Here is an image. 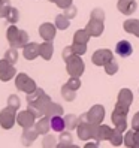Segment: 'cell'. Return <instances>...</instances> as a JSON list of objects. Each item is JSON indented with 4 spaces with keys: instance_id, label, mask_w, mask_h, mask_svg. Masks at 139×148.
I'll return each mask as SVG.
<instances>
[{
    "instance_id": "1",
    "label": "cell",
    "mask_w": 139,
    "mask_h": 148,
    "mask_svg": "<svg viewBox=\"0 0 139 148\" xmlns=\"http://www.w3.org/2000/svg\"><path fill=\"white\" fill-rule=\"evenodd\" d=\"M127 114H129V108L115 103V108L111 115V121L114 123L115 129H118L120 132H124L127 129Z\"/></svg>"
},
{
    "instance_id": "2",
    "label": "cell",
    "mask_w": 139,
    "mask_h": 148,
    "mask_svg": "<svg viewBox=\"0 0 139 148\" xmlns=\"http://www.w3.org/2000/svg\"><path fill=\"white\" fill-rule=\"evenodd\" d=\"M15 87H16L20 91L25 93V94H30V93H33L34 90L38 88L36 82H34L31 78H30L27 73H24V72L16 73V76H15Z\"/></svg>"
},
{
    "instance_id": "3",
    "label": "cell",
    "mask_w": 139,
    "mask_h": 148,
    "mask_svg": "<svg viewBox=\"0 0 139 148\" xmlns=\"http://www.w3.org/2000/svg\"><path fill=\"white\" fill-rule=\"evenodd\" d=\"M66 71L71 76H78L79 78L84 73V62L81 60V56H72L66 62Z\"/></svg>"
},
{
    "instance_id": "4",
    "label": "cell",
    "mask_w": 139,
    "mask_h": 148,
    "mask_svg": "<svg viewBox=\"0 0 139 148\" xmlns=\"http://www.w3.org/2000/svg\"><path fill=\"white\" fill-rule=\"evenodd\" d=\"M16 123V111L6 106L5 109L0 111V126L5 130H9L14 127V124Z\"/></svg>"
},
{
    "instance_id": "5",
    "label": "cell",
    "mask_w": 139,
    "mask_h": 148,
    "mask_svg": "<svg viewBox=\"0 0 139 148\" xmlns=\"http://www.w3.org/2000/svg\"><path fill=\"white\" fill-rule=\"evenodd\" d=\"M94 129H96V124H91L88 121H82V123H79V126L76 127L78 138H79L81 141L88 142L94 136Z\"/></svg>"
},
{
    "instance_id": "6",
    "label": "cell",
    "mask_w": 139,
    "mask_h": 148,
    "mask_svg": "<svg viewBox=\"0 0 139 148\" xmlns=\"http://www.w3.org/2000/svg\"><path fill=\"white\" fill-rule=\"evenodd\" d=\"M112 58H114V56H112V51L108 49V48H102V49L94 51V54H93V57H91V62L96 64V66H105L106 63L111 62Z\"/></svg>"
},
{
    "instance_id": "7",
    "label": "cell",
    "mask_w": 139,
    "mask_h": 148,
    "mask_svg": "<svg viewBox=\"0 0 139 148\" xmlns=\"http://www.w3.org/2000/svg\"><path fill=\"white\" fill-rule=\"evenodd\" d=\"M16 76V69L14 67L12 63L8 60H0V81H11L12 78Z\"/></svg>"
},
{
    "instance_id": "8",
    "label": "cell",
    "mask_w": 139,
    "mask_h": 148,
    "mask_svg": "<svg viewBox=\"0 0 139 148\" xmlns=\"http://www.w3.org/2000/svg\"><path fill=\"white\" fill-rule=\"evenodd\" d=\"M87 118L91 124H102L103 118H105V108L102 105H93L87 112Z\"/></svg>"
},
{
    "instance_id": "9",
    "label": "cell",
    "mask_w": 139,
    "mask_h": 148,
    "mask_svg": "<svg viewBox=\"0 0 139 148\" xmlns=\"http://www.w3.org/2000/svg\"><path fill=\"white\" fill-rule=\"evenodd\" d=\"M34 123H36V117L33 115V112L25 109V111H21L16 114V124L21 126L23 129L25 127H33Z\"/></svg>"
},
{
    "instance_id": "10",
    "label": "cell",
    "mask_w": 139,
    "mask_h": 148,
    "mask_svg": "<svg viewBox=\"0 0 139 148\" xmlns=\"http://www.w3.org/2000/svg\"><path fill=\"white\" fill-rule=\"evenodd\" d=\"M111 135H112V127H109V126H106V124H96L93 139H94L96 142L109 141Z\"/></svg>"
},
{
    "instance_id": "11",
    "label": "cell",
    "mask_w": 139,
    "mask_h": 148,
    "mask_svg": "<svg viewBox=\"0 0 139 148\" xmlns=\"http://www.w3.org/2000/svg\"><path fill=\"white\" fill-rule=\"evenodd\" d=\"M38 136H39V133H38V130H36V127H34V126L33 127H25V129H23L21 144L24 147H30L38 139Z\"/></svg>"
},
{
    "instance_id": "12",
    "label": "cell",
    "mask_w": 139,
    "mask_h": 148,
    "mask_svg": "<svg viewBox=\"0 0 139 148\" xmlns=\"http://www.w3.org/2000/svg\"><path fill=\"white\" fill-rule=\"evenodd\" d=\"M55 32H57V27L53 23H43L39 25V34L43 40H53L55 36Z\"/></svg>"
},
{
    "instance_id": "13",
    "label": "cell",
    "mask_w": 139,
    "mask_h": 148,
    "mask_svg": "<svg viewBox=\"0 0 139 148\" xmlns=\"http://www.w3.org/2000/svg\"><path fill=\"white\" fill-rule=\"evenodd\" d=\"M23 56L25 60H34L36 57L40 56V45L36 42H29L23 48Z\"/></svg>"
},
{
    "instance_id": "14",
    "label": "cell",
    "mask_w": 139,
    "mask_h": 148,
    "mask_svg": "<svg viewBox=\"0 0 139 148\" xmlns=\"http://www.w3.org/2000/svg\"><path fill=\"white\" fill-rule=\"evenodd\" d=\"M85 30L90 33V36H93V38H99L100 34L103 33V21L90 18V21L87 23V25H85Z\"/></svg>"
},
{
    "instance_id": "15",
    "label": "cell",
    "mask_w": 139,
    "mask_h": 148,
    "mask_svg": "<svg viewBox=\"0 0 139 148\" xmlns=\"http://www.w3.org/2000/svg\"><path fill=\"white\" fill-rule=\"evenodd\" d=\"M117 9L123 15H133L136 12V2L135 0H118Z\"/></svg>"
},
{
    "instance_id": "16",
    "label": "cell",
    "mask_w": 139,
    "mask_h": 148,
    "mask_svg": "<svg viewBox=\"0 0 139 148\" xmlns=\"http://www.w3.org/2000/svg\"><path fill=\"white\" fill-rule=\"evenodd\" d=\"M115 53H117V56H120V57L127 58V57L132 56L133 47H132V43H130L129 40H120L117 45H115Z\"/></svg>"
},
{
    "instance_id": "17",
    "label": "cell",
    "mask_w": 139,
    "mask_h": 148,
    "mask_svg": "<svg viewBox=\"0 0 139 148\" xmlns=\"http://www.w3.org/2000/svg\"><path fill=\"white\" fill-rule=\"evenodd\" d=\"M133 102V93L130 91L129 88H121L120 93H118V97H117V103L121 106H126V108H130Z\"/></svg>"
},
{
    "instance_id": "18",
    "label": "cell",
    "mask_w": 139,
    "mask_h": 148,
    "mask_svg": "<svg viewBox=\"0 0 139 148\" xmlns=\"http://www.w3.org/2000/svg\"><path fill=\"white\" fill-rule=\"evenodd\" d=\"M34 127H36L39 135H48V132L51 130V118L47 115L38 118V121L34 123Z\"/></svg>"
},
{
    "instance_id": "19",
    "label": "cell",
    "mask_w": 139,
    "mask_h": 148,
    "mask_svg": "<svg viewBox=\"0 0 139 148\" xmlns=\"http://www.w3.org/2000/svg\"><path fill=\"white\" fill-rule=\"evenodd\" d=\"M123 29L124 32L130 33V34H135L136 38H139V20L135 18H129L123 23Z\"/></svg>"
},
{
    "instance_id": "20",
    "label": "cell",
    "mask_w": 139,
    "mask_h": 148,
    "mask_svg": "<svg viewBox=\"0 0 139 148\" xmlns=\"http://www.w3.org/2000/svg\"><path fill=\"white\" fill-rule=\"evenodd\" d=\"M27 43H29V34H27V32H25V30H20V33L16 34V38L9 43V45L18 49V48H24Z\"/></svg>"
},
{
    "instance_id": "21",
    "label": "cell",
    "mask_w": 139,
    "mask_h": 148,
    "mask_svg": "<svg viewBox=\"0 0 139 148\" xmlns=\"http://www.w3.org/2000/svg\"><path fill=\"white\" fill-rule=\"evenodd\" d=\"M54 54V45H53V40H43L40 43V57L43 60H51Z\"/></svg>"
},
{
    "instance_id": "22",
    "label": "cell",
    "mask_w": 139,
    "mask_h": 148,
    "mask_svg": "<svg viewBox=\"0 0 139 148\" xmlns=\"http://www.w3.org/2000/svg\"><path fill=\"white\" fill-rule=\"evenodd\" d=\"M73 144V138H72V133L71 130H63L58 136V147L57 148H66V147H71Z\"/></svg>"
},
{
    "instance_id": "23",
    "label": "cell",
    "mask_w": 139,
    "mask_h": 148,
    "mask_svg": "<svg viewBox=\"0 0 139 148\" xmlns=\"http://www.w3.org/2000/svg\"><path fill=\"white\" fill-rule=\"evenodd\" d=\"M45 115L53 118V117H58V115H63V106L60 103H55V102H51L49 106L45 112Z\"/></svg>"
},
{
    "instance_id": "24",
    "label": "cell",
    "mask_w": 139,
    "mask_h": 148,
    "mask_svg": "<svg viewBox=\"0 0 139 148\" xmlns=\"http://www.w3.org/2000/svg\"><path fill=\"white\" fill-rule=\"evenodd\" d=\"M109 142L112 147H120V145H123L124 144V135L123 132H120L118 129H112V135L109 138Z\"/></svg>"
},
{
    "instance_id": "25",
    "label": "cell",
    "mask_w": 139,
    "mask_h": 148,
    "mask_svg": "<svg viewBox=\"0 0 139 148\" xmlns=\"http://www.w3.org/2000/svg\"><path fill=\"white\" fill-rule=\"evenodd\" d=\"M51 129L54 130V132H58V133H62L63 130L66 129V123H64V118L62 115H58V117H53L51 118Z\"/></svg>"
},
{
    "instance_id": "26",
    "label": "cell",
    "mask_w": 139,
    "mask_h": 148,
    "mask_svg": "<svg viewBox=\"0 0 139 148\" xmlns=\"http://www.w3.org/2000/svg\"><path fill=\"white\" fill-rule=\"evenodd\" d=\"M90 33L87 32L85 29H82V30H76L75 32V34H73V42L75 43H88V40H90Z\"/></svg>"
},
{
    "instance_id": "27",
    "label": "cell",
    "mask_w": 139,
    "mask_h": 148,
    "mask_svg": "<svg viewBox=\"0 0 139 148\" xmlns=\"http://www.w3.org/2000/svg\"><path fill=\"white\" fill-rule=\"evenodd\" d=\"M58 147V138L54 135H43L42 139V148H57Z\"/></svg>"
},
{
    "instance_id": "28",
    "label": "cell",
    "mask_w": 139,
    "mask_h": 148,
    "mask_svg": "<svg viewBox=\"0 0 139 148\" xmlns=\"http://www.w3.org/2000/svg\"><path fill=\"white\" fill-rule=\"evenodd\" d=\"M54 24H55V27L58 30H66V29H69V25H71V20H69L64 14H60V15L55 16Z\"/></svg>"
},
{
    "instance_id": "29",
    "label": "cell",
    "mask_w": 139,
    "mask_h": 148,
    "mask_svg": "<svg viewBox=\"0 0 139 148\" xmlns=\"http://www.w3.org/2000/svg\"><path fill=\"white\" fill-rule=\"evenodd\" d=\"M64 123H66L67 130H73L79 126V117H76L73 114H67V115H64Z\"/></svg>"
},
{
    "instance_id": "30",
    "label": "cell",
    "mask_w": 139,
    "mask_h": 148,
    "mask_svg": "<svg viewBox=\"0 0 139 148\" xmlns=\"http://www.w3.org/2000/svg\"><path fill=\"white\" fill-rule=\"evenodd\" d=\"M62 97H63L64 100H67V102H72V100H75V97H76V91L72 90L67 84H64V85L62 87Z\"/></svg>"
},
{
    "instance_id": "31",
    "label": "cell",
    "mask_w": 139,
    "mask_h": 148,
    "mask_svg": "<svg viewBox=\"0 0 139 148\" xmlns=\"http://www.w3.org/2000/svg\"><path fill=\"white\" fill-rule=\"evenodd\" d=\"M5 60H8L9 63H16L18 62V51H16V48H14V47H11L5 53V57H3Z\"/></svg>"
},
{
    "instance_id": "32",
    "label": "cell",
    "mask_w": 139,
    "mask_h": 148,
    "mask_svg": "<svg viewBox=\"0 0 139 148\" xmlns=\"http://www.w3.org/2000/svg\"><path fill=\"white\" fill-rule=\"evenodd\" d=\"M43 94H45V91H43L42 88H36L33 93L27 94V105H33V103L36 102L38 99H40Z\"/></svg>"
},
{
    "instance_id": "33",
    "label": "cell",
    "mask_w": 139,
    "mask_h": 148,
    "mask_svg": "<svg viewBox=\"0 0 139 148\" xmlns=\"http://www.w3.org/2000/svg\"><path fill=\"white\" fill-rule=\"evenodd\" d=\"M9 24H16L18 23V20H20V12H18V9L16 8H11V11H9V14H8V16L5 18Z\"/></svg>"
},
{
    "instance_id": "34",
    "label": "cell",
    "mask_w": 139,
    "mask_h": 148,
    "mask_svg": "<svg viewBox=\"0 0 139 148\" xmlns=\"http://www.w3.org/2000/svg\"><path fill=\"white\" fill-rule=\"evenodd\" d=\"M11 0H2L0 2V18H6L11 11Z\"/></svg>"
},
{
    "instance_id": "35",
    "label": "cell",
    "mask_w": 139,
    "mask_h": 148,
    "mask_svg": "<svg viewBox=\"0 0 139 148\" xmlns=\"http://www.w3.org/2000/svg\"><path fill=\"white\" fill-rule=\"evenodd\" d=\"M103 67H105V72H106L108 75H115V73L118 72V63H117L115 58H112L111 62L106 63Z\"/></svg>"
},
{
    "instance_id": "36",
    "label": "cell",
    "mask_w": 139,
    "mask_h": 148,
    "mask_svg": "<svg viewBox=\"0 0 139 148\" xmlns=\"http://www.w3.org/2000/svg\"><path fill=\"white\" fill-rule=\"evenodd\" d=\"M124 145L127 148H133L135 147V130H127L124 135Z\"/></svg>"
},
{
    "instance_id": "37",
    "label": "cell",
    "mask_w": 139,
    "mask_h": 148,
    "mask_svg": "<svg viewBox=\"0 0 139 148\" xmlns=\"http://www.w3.org/2000/svg\"><path fill=\"white\" fill-rule=\"evenodd\" d=\"M8 106L9 108H12V109H20V106H21V100H20V97L16 94H11L9 97H8Z\"/></svg>"
},
{
    "instance_id": "38",
    "label": "cell",
    "mask_w": 139,
    "mask_h": 148,
    "mask_svg": "<svg viewBox=\"0 0 139 148\" xmlns=\"http://www.w3.org/2000/svg\"><path fill=\"white\" fill-rule=\"evenodd\" d=\"M20 33V30L18 29H16V25L15 24H11L9 25V29H8V32H6V38H8V42H12L15 38H16V34H18Z\"/></svg>"
},
{
    "instance_id": "39",
    "label": "cell",
    "mask_w": 139,
    "mask_h": 148,
    "mask_svg": "<svg viewBox=\"0 0 139 148\" xmlns=\"http://www.w3.org/2000/svg\"><path fill=\"white\" fill-rule=\"evenodd\" d=\"M90 18H93V20H99V21H105V11L100 9V8H94V9L91 11Z\"/></svg>"
},
{
    "instance_id": "40",
    "label": "cell",
    "mask_w": 139,
    "mask_h": 148,
    "mask_svg": "<svg viewBox=\"0 0 139 148\" xmlns=\"http://www.w3.org/2000/svg\"><path fill=\"white\" fill-rule=\"evenodd\" d=\"M66 84H67L69 87H71L72 90L78 91V88L81 87V79H79L78 76H71V78H69V81H67Z\"/></svg>"
},
{
    "instance_id": "41",
    "label": "cell",
    "mask_w": 139,
    "mask_h": 148,
    "mask_svg": "<svg viewBox=\"0 0 139 148\" xmlns=\"http://www.w3.org/2000/svg\"><path fill=\"white\" fill-rule=\"evenodd\" d=\"M72 56H75V51H73V47L69 45V47H64L63 51H62V58L64 60V62H67L69 58H71Z\"/></svg>"
},
{
    "instance_id": "42",
    "label": "cell",
    "mask_w": 139,
    "mask_h": 148,
    "mask_svg": "<svg viewBox=\"0 0 139 148\" xmlns=\"http://www.w3.org/2000/svg\"><path fill=\"white\" fill-rule=\"evenodd\" d=\"M72 47H73V51H75V54L76 56H82L85 54V51H87V45L85 43H72Z\"/></svg>"
},
{
    "instance_id": "43",
    "label": "cell",
    "mask_w": 139,
    "mask_h": 148,
    "mask_svg": "<svg viewBox=\"0 0 139 148\" xmlns=\"http://www.w3.org/2000/svg\"><path fill=\"white\" fill-rule=\"evenodd\" d=\"M76 14H78V9H76V6H73V5H71L69 8H66V9H64V15L67 16L69 20L75 18V16H76Z\"/></svg>"
},
{
    "instance_id": "44",
    "label": "cell",
    "mask_w": 139,
    "mask_h": 148,
    "mask_svg": "<svg viewBox=\"0 0 139 148\" xmlns=\"http://www.w3.org/2000/svg\"><path fill=\"white\" fill-rule=\"evenodd\" d=\"M72 2H73V0H55L54 3L58 8H62V9H66V8H69V6L72 5Z\"/></svg>"
},
{
    "instance_id": "45",
    "label": "cell",
    "mask_w": 139,
    "mask_h": 148,
    "mask_svg": "<svg viewBox=\"0 0 139 148\" xmlns=\"http://www.w3.org/2000/svg\"><path fill=\"white\" fill-rule=\"evenodd\" d=\"M132 129L133 130H139V111L136 112V114L133 115V118H132Z\"/></svg>"
},
{
    "instance_id": "46",
    "label": "cell",
    "mask_w": 139,
    "mask_h": 148,
    "mask_svg": "<svg viewBox=\"0 0 139 148\" xmlns=\"http://www.w3.org/2000/svg\"><path fill=\"white\" fill-rule=\"evenodd\" d=\"M97 144H99V142H96V141H94V142H87V144L84 145V148H99Z\"/></svg>"
},
{
    "instance_id": "47",
    "label": "cell",
    "mask_w": 139,
    "mask_h": 148,
    "mask_svg": "<svg viewBox=\"0 0 139 148\" xmlns=\"http://www.w3.org/2000/svg\"><path fill=\"white\" fill-rule=\"evenodd\" d=\"M66 148H79V147H78V145H73V144H72L71 147H66Z\"/></svg>"
},
{
    "instance_id": "48",
    "label": "cell",
    "mask_w": 139,
    "mask_h": 148,
    "mask_svg": "<svg viewBox=\"0 0 139 148\" xmlns=\"http://www.w3.org/2000/svg\"><path fill=\"white\" fill-rule=\"evenodd\" d=\"M133 148H139V144H135V147Z\"/></svg>"
},
{
    "instance_id": "49",
    "label": "cell",
    "mask_w": 139,
    "mask_h": 148,
    "mask_svg": "<svg viewBox=\"0 0 139 148\" xmlns=\"http://www.w3.org/2000/svg\"><path fill=\"white\" fill-rule=\"evenodd\" d=\"M49 2H55V0H49Z\"/></svg>"
},
{
    "instance_id": "50",
    "label": "cell",
    "mask_w": 139,
    "mask_h": 148,
    "mask_svg": "<svg viewBox=\"0 0 139 148\" xmlns=\"http://www.w3.org/2000/svg\"><path fill=\"white\" fill-rule=\"evenodd\" d=\"M0 2H2V0H0Z\"/></svg>"
}]
</instances>
